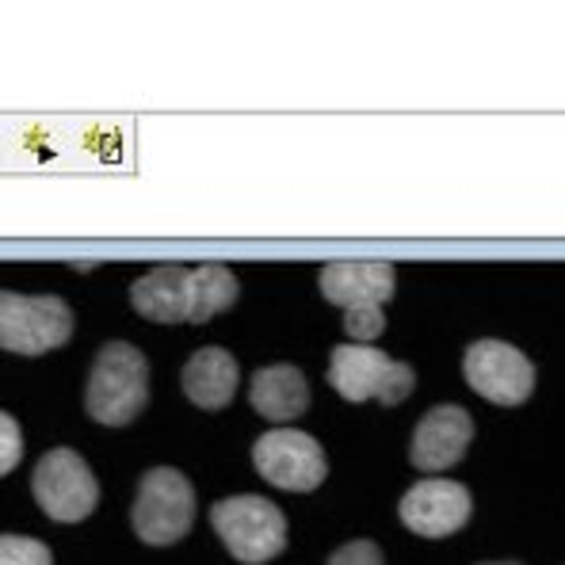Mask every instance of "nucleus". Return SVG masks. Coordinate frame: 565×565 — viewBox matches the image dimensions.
Returning <instances> with one entry per match:
<instances>
[{
  "label": "nucleus",
  "mask_w": 565,
  "mask_h": 565,
  "mask_svg": "<svg viewBox=\"0 0 565 565\" xmlns=\"http://www.w3.org/2000/svg\"><path fill=\"white\" fill-rule=\"evenodd\" d=\"M73 337V310L57 295L0 290V348L12 355H46Z\"/></svg>",
  "instance_id": "5"
},
{
  "label": "nucleus",
  "mask_w": 565,
  "mask_h": 565,
  "mask_svg": "<svg viewBox=\"0 0 565 565\" xmlns=\"http://www.w3.org/2000/svg\"><path fill=\"white\" fill-rule=\"evenodd\" d=\"M20 459H23V431H20V420H15L12 413L0 409V478L20 467Z\"/></svg>",
  "instance_id": "16"
},
{
  "label": "nucleus",
  "mask_w": 565,
  "mask_h": 565,
  "mask_svg": "<svg viewBox=\"0 0 565 565\" xmlns=\"http://www.w3.org/2000/svg\"><path fill=\"white\" fill-rule=\"evenodd\" d=\"M211 523L226 551L245 565H264L287 551V516L268 497H226L211 509Z\"/></svg>",
  "instance_id": "3"
},
{
  "label": "nucleus",
  "mask_w": 565,
  "mask_h": 565,
  "mask_svg": "<svg viewBox=\"0 0 565 565\" xmlns=\"http://www.w3.org/2000/svg\"><path fill=\"white\" fill-rule=\"evenodd\" d=\"M473 439V417L462 405H436L417 420L409 444V462L424 473L451 470L455 462H462Z\"/></svg>",
  "instance_id": "10"
},
{
  "label": "nucleus",
  "mask_w": 565,
  "mask_h": 565,
  "mask_svg": "<svg viewBox=\"0 0 565 565\" xmlns=\"http://www.w3.org/2000/svg\"><path fill=\"white\" fill-rule=\"evenodd\" d=\"M253 467L282 493H313L326 481L329 462L313 436L298 428H271L253 444Z\"/></svg>",
  "instance_id": "7"
},
{
  "label": "nucleus",
  "mask_w": 565,
  "mask_h": 565,
  "mask_svg": "<svg viewBox=\"0 0 565 565\" xmlns=\"http://www.w3.org/2000/svg\"><path fill=\"white\" fill-rule=\"evenodd\" d=\"M470 390L493 405H523L535 390V363L504 340H473L462 355Z\"/></svg>",
  "instance_id": "8"
},
{
  "label": "nucleus",
  "mask_w": 565,
  "mask_h": 565,
  "mask_svg": "<svg viewBox=\"0 0 565 565\" xmlns=\"http://www.w3.org/2000/svg\"><path fill=\"white\" fill-rule=\"evenodd\" d=\"M237 276L218 260L184 268V276H180V321L203 326L214 313H226L237 302Z\"/></svg>",
  "instance_id": "13"
},
{
  "label": "nucleus",
  "mask_w": 565,
  "mask_h": 565,
  "mask_svg": "<svg viewBox=\"0 0 565 565\" xmlns=\"http://www.w3.org/2000/svg\"><path fill=\"white\" fill-rule=\"evenodd\" d=\"M135 535L149 546H172L195 523V489L180 470L153 467L141 473L135 509H130Z\"/></svg>",
  "instance_id": "4"
},
{
  "label": "nucleus",
  "mask_w": 565,
  "mask_h": 565,
  "mask_svg": "<svg viewBox=\"0 0 565 565\" xmlns=\"http://www.w3.org/2000/svg\"><path fill=\"white\" fill-rule=\"evenodd\" d=\"M473 512V497L467 486L447 478H424L397 504V516L420 539H447L467 527Z\"/></svg>",
  "instance_id": "9"
},
{
  "label": "nucleus",
  "mask_w": 565,
  "mask_h": 565,
  "mask_svg": "<svg viewBox=\"0 0 565 565\" xmlns=\"http://www.w3.org/2000/svg\"><path fill=\"white\" fill-rule=\"evenodd\" d=\"M329 386L344 402L397 405L413 394L417 371L371 344H340L329 352Z\"/></svg>",
  "instance_id": "2"
},
{
  "label": "nucleus",
  "mask_w": 565,
  "mask_h": 565,
  "mask_svg": "<svg viewBox=\"0 0 565 565\" xmlns=\"http://www.w3.org/2000/svg\"><path fill=\"white\" fill-rule=\"evenodd\" d=\"M31 493L39 509L57 523H81L96 512L99 504V481L93 467L70 447H54L35 462L31 473Z\"/></svg>",
  "instance_id": "6"
},
{
  "label": "nucleus",
  "mask_w": 565,
  "mask_h": 565,
  "mask_svg": "<svg viewBox=\"0 0 565 565\" xmlns=\"http://www.w3.org/2000/svg\"><path fill=\"white\" fill-rule=\"evenodd\" d=\"M0 565H54V554L31 535H0Z\"/></svg>",
  "instance_id": "15"
},
{
  "label": "nucleus",
  "mask_w": 565,
  "mask_h": 565,
  "mask_svg": "<svg viewBox=\"0 0 565 565\" xmlns=\"http://www.w3.org/2000/svg\"><path fill=\"white\" fill-rule=\"evenodd\" d=\"M241 382V367L237 360L226 352V348H199L195 355L184 363V375H180V386H184V397L199 409H226L237 394Z\"/></svg>",
  "instance_id": "12"
},
{
  "label": "nucleus",
  "mask_w": 565,
  "mask_h": 565,
  "mask_svg": "<svg viewBox=\"0 0 565 565\" xmlns=\"http://www.w3.org/2000/svg\"><path fill=\"white\" fill-rule=\"evenodd\" d=\"M321 295L340 310H382L394 298V264L332 260L321 268Z\"/></svg>",
  "instance_id": "11"
},
{
  "label": "nucleus",
  "mask_w": 565,
  "mask_h": 565,
  "mask_svg": "<svg viewBox=\"0 0 565 565\" xmlns=\"http://www.w3.org/2000/svg\"><path fill=\"white\" fill-rule=\"evenodd\" d=\"M248 402L264 420H295L310 409V382L290 363H271L248 382Z\"/></svg>",
  "instance_id": "14"
},
{
  "label": "nucleus",
  "mask_w": 565,
  "mask_h": 565,
  "mask_svg": "<svg viewBox=\"0 0 565 565\" xmlns=\"http://www.w3.org/2000/svg\"><path fill=\"white\" fill-rule=\"evenodd\" d=\"M478 565H520V562H478Z\"/></svg>",
  "instance_id": "18"
},
{
  "label": "nucleus",
  "mask_w": 565,
  "mask_h": 565,
  "mask_svg": "<svg viewBox=\"0 0 565 565\" xmlns=\"http://www.w3.org/2000/svg\"><path fill=\"white\" fill-rule=\"evenodd\" d=\"M329 565H382V551L371 539H352L332 554Z\"/></svg>",
  "instance_id": "17"
},
{
  "label": "nucleus",
  "mask_w": 565,
  "mask_h": 565,
  "mask_svg": "<svg viewBox=\"0 0 565 565\" xmlns=\"http://www.w3.org/2000/svg\"><path fill=\"white\" fill-rule=\"evenodd\" d=\"M149 402V363L127 340H111L96 352L85 386V409L96 424L127 428Z\"/></svg>",
  "instance_id": "1"
}]
</instances>
